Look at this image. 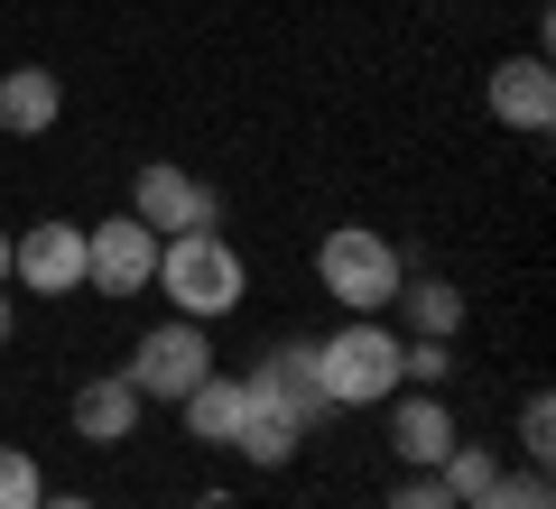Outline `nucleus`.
Masks as SVG:
<instances>
[{"label":"nucleus","mask_w":556,"mask_h":509,"mask_svg":"<svg viewBox=\"0 0 556 509\" xmlns=\"http://www.w3.org/2000/svg\"><path fill=\"white\" fill-rule=\"evenodd\" d=\"M130 214L149 222V232L159 241H177V232H214V186L204 177H186V167H167V157H149V167H139V186H130Z\"/></svg>","instance_id":"obj_6"},{"label":"nucleus","mask_w":556,"mask_h":509,"mask_svg":"<svg viewBox=\"0 0 556 509\" xmlns=\"http://www.w3.org/2000/svg\"><path fill=\"white\" fill-rule=\"evenodd\" d=\"M241 390H251V380H241ZM298 445H306V417H288L278 398H251L241 427H232V454H241V463H260V472L298 463Z\"/></svg>","instance_id":"obj_13"},{"label":"nucleus","mask_w":556,"mask_h":509,"mask_svg":"<svg viewBox=\"0 0 556 509\" xmlns=\"http://www.w3.org/2000/svg\"><path fill=\"white\" fill-rule=\"evenodd\" d=\"M241 408H251V390H241V380L223 371V361H214V371H204L195 390L177 398V417H186V435H195V445H223V454H232V427H241Z\"/></svg>","instance_id":"obj_14"},{"label":"nucleus","mask_w":556,"mask_h":509,"mask_svg":"<svg viewBox=\"0 0 556 509\" xmlns=\"http://www.w3.org/2000/svg\"><path fill=\"white\" fill-rule=\"evenodd\" d=\"M399 278H408V259H399V241L371 232V222H334V232L316 241V288L334 296L343 315H390Z\"/></svg>","instance_id":"obj_3"},{"label":"nucleus","mask_w":556,"mask_h":509,"mask_svg":"<svg viewBox=\"0 0 556 509\" xmlns=\"http://www.w3.org/2000/svg\"><path fill=\"white\" fill-rule=\"evenodd\" d=\"M159 278V232L139 214H112V222H84V288L93 296H139Z\"/></svg>","instance_id":"obj_5"},{"label":"nucleus","mask_w":556,"mask_h":509,"mask_svg":"<svg viewBox=\"0 0 556 509\" xmlns=\"http://www.w3.org/2000/svg\"><path fill=\"white\" fill-rule=\"evenodd\" d=\"M519 454H529L538 472H547V454H556V398H547V390L519 398Z\"/></svg>","instance_id":"obj_19"},{"label":"nucleus","mask_w":556,"mask_h":509,"mask_svg":"<svg viewBox=\"0 0 556 509\" xmlns=\"http://www.w3.org/2000/svg\"><path fill=\"white\" fill-rule=\"evenodd\" d=\"M380 408H390V454L408 472H437L445 454H455V435H464L455 408H445L437 390H399V398H380Z\"/></svg>","instance_id":"obj_9"},{"label":"nucleus","mask_w":556,"mask_h":509,"mask_svg":"<svg viewBox=\"0 0 556 509\" xmlns=\"http://www.w3.org/2000/svg\"><path fill=\"white\" fill-rule=\"evenodd\" d=\"M38 509H93V500H84V491H56V500H38Z\"/></svg>","instance_id":"obj_21"},{"label":"nucleus","mask_w":556,"mask_h":509,"mask_svg":"<svg viewBox=\"0 0 556 509\" xmlns=\"http://www.w3.org/2000/svg\"><path fill=\"white\" fill-rule=\"evenodd\" d=\"M464 509H556V491L538 463H519V472H492V491H473Z\"/></svg>","instance_id":"obj_16"},{"label":"nucleus","mask_w":556,"mask_h":509,"mask_svg":"<svg viewBox=\"0 0 556 509\" xmlns=\"http://www.w3.org/2000/svg\"><path fill=\"white\" fill-rule=\"evenodd\" d=\"M56 120H65V84L47 65H10L0 75V130L10 139H47Z\"/></svg>","instance_id":"obj_11"},{"label":"nucleus","mask_w":556,"mask_h":509,"mask_svg":"<svg viewBox=\"0 0 556 509\" xmlns=\"http://www.w3.org/2000/svg\"><path fill=\"white\" fill-rule=\"evenodd\" d=\"M251 398H278L288 417L316 427V417H325V398H316V343H269V361L251 371Z\"/></svg>","instance_id":"obj_12"},{"label":"nucleus","mask_w":556,"mask_h":509,"mask_svg":"<svg viewBox=\"0 0 556 509\" xmlns=\"http://www.w3.org/2000/svg\"><path fill=\"white\" fill-rule=\"evenodd\" d=\"M316 398L325 408H380V398H399V333L380 315H343V333L316 343Z\"/></svg>","instance_id":"obj_2"},{"label":"nucleus","mask_w":556,"mask_h":509,"mask_svg":"<svg viewBox=\"0 0 556 509\" xmlns=\"http://www.w3.org/2000/svg\"><path fill=\"white\" fill-rule=\"evenodd\" d=\"M482 102H492V120L501 130H529V139H547L556 130V75H547V56H501L492 65V84H482Z\"/></svg>","instance_id":"obj_8"},{"label":"nucleus","mask_w":556,"mask_h":509,"mask_svg":"<svg viewBox=\"0 0 556 509\" xmlns=\"http://www.w3.org/2000/svg\"><path fill=\"white\" fill-rule=\"evenodd\" d=\"M47 500V472L28 445H0V509H38Z\"/></svg>","instance_id":"obj_18"},{"label":"nucleus","mask_w":556,"mask_h":509,"mask_svg":"<svg viewBox=\"0 0 556 509\" xmlns=\"http://www.w3.org/2000/svg\"><path fill=\"white\" fill-rule=\"evenodd\" d=\"M65 417H75V435H84V445H130V435H139V417H149V398H139L121 371H93V380L75 390V408H65Z\"/></svg>","instance_id":"obj_10"},{"label":"nucleus","mask_w":556,"mask_h":509,"mask_svg":"<svg viewBox=\"0 0 556 509\" xmlns=\"http://www.w3.org/2000/svg\"><path fill=\"white\" fill-rule=\"evenodd\" d=\"M0 288H10V232H0Z\"/></svg>","instance_id":"obj_23"},{"label":"nucleus","mask_w":556,"mask_h":509,"mask_svg":"<svg viewBox=\"0 0 556 509\" xmlns=\"http://www.w3.org/2000/svg\"><path fill=\"white\" fill-rule=\"evenodd\" d=\"M10 333H20V306H10V296H0V343H10Z\"/></svg>","instance_id":"obj_22"},{"label":"nucleus","mask_w":556,"mask_h":509,"mask_svg":"<svg viewBox=\"0 0 556 509\" xmlns=\"http://www.w3.org/2000/svg\"><path fill=\"white\" fill-rule=\"evenodd\" d=\"M380 509H464V500H455V491L437 482V472H408V482H399V491H390Z\"/></svg>","instance_id":"obj_20"},{"label":"nucleus","mask_w":556,"mask_h":509,"mask_svg":"<svg viewBox=\"0 0 556 509\" xmlns=\"http://www.w3.org/2000/svg\"><path fill=\"white\" fill-rule=\"evenodd\" d=\"M492 472H501V454H492V445H464V435H455V454L437 463V482L455 491V500H473V491H492Z\"/></svg>","instance_id":"obj_17"},{"label":"nucleus","mask_w":556,"mask_h":509,"mask_svg":"<svg viewBox=\"0 0 556 509\" xmlns=\"http://www.w3.org/2000/svg\"><path fill=\"white\" fill-rule=\"evenodd\" d=\"M204 371H214V325H186V315L149 325V333L130 343V361H121V380H130L149 408H177Z\"/></svg>","instance_id":"obj_4"},{"label":"nucleus","mask_w":556,"mask_h":509,"mask_svg":"<svg viewBox=\"0 0 556 509\" xmlns=\"http://www.w3.org/2000/svg\"><path fill=\"white\" fill-rule=\"evenodd\" d=\"M10 278L28 296H75L84 288V222H28L10 241Z\"/></svg>","instance_id":"obj_7"},{"label":"nucleus","mask_w":556,"mask_h":509,"mask_svg":"<svg viewBox=\"0 0 556 509\" xmlns=\"http://www.w3.org/2000/svg\"><path fill=\"white\" fill-rule=\"evenodd\" d=\"M390 306H399V325H408L417 343H455L464 333V288L455 278H399Z\"/></svg>","instance_id":"obj_15"},{"label":"nucleus","mask_w":556,"mask_h":509,"mask_svg":"<svg viewBox=\"0 0 556 509\" xmlns=\"http://www.w3.org/2000/svg\"><path fill=\"white\" fill-rule=\"evenodd\" d=\"M149 288H159L186 325H223V315H241V296H251V259L223 232H177V241H159V278H149Z\"/></svg>","instance_id":"obj_1"}]
</instances>
